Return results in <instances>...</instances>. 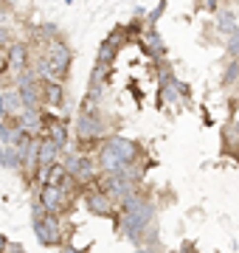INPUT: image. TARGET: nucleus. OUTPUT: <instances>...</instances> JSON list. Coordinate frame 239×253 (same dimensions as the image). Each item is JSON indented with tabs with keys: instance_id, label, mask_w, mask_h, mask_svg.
Instances as JSON below:
<instances>
[{
	"instance_id": "nucleus-1",
	"label": "nucleus",
	"mask_w": 239,
	"mask_h": 253,
	"mask_svg": "<svg viewBox=\"0 0 239 253\" xmlns=\"http://www.w3.org/2000/svg\"><path fill=\"white\" fill-rule=\"evenodd\" d=\"M96 158H99L101 174L121 172V169H127V166H135V161H138V146L132 144V141H127V138H121V135H110L99 146Z\"/></svg>"
},
{
	"instance_id": "nucleus-2",
	"label": "nucleus",
	"mask_w": 239,
	"mask_h": 253,
	"mask_svg": "<svg viewBox=\"0 0 239 253\" xmlns=\"http://www.w3.org/2000/svg\"><path fill=\"white\" fill-rule=\"evenodd\" d=\"M42 56L51 65V73H54V82H65L68 76V68H71V48L65 45L62 37H54L42 42Z\"/></svg>"
},
{
	"instance_id": "nucleus-3",
	"label": "nucleus",
	"mask_w": 239,
	"mask_h": 253,
	"mask_svg": "<svg viewBox=\"0 0 239 253\" xmlns=\"http://www.w3.org/2000/svg\"><path fill=\"white\" fill-rule=\"evenodd\" d=\"M34 234H37L40 245H48V248H62L68 242V231H65L62 217L56 214H45L42 219H34Z\"/></svg>"
},
{
	"instance_id": "nucleus-4",
	"label": "nucleus",
	"mask_w": 239,
	"mask_h": 253,
	"mask_svg": "<svg viewBox=\"0 0 239 253\" xmlns=\"http://www.w3.org/2000/svg\"><path fill=\"white\" fill-rule=\"evenodd\" d=\"M82 203L90 214H96V217H113V214H116V200H113L110 194L99 191V189H90L84 194Z\"/></svg>"
},
{
	"instance_id": "nucleus-5",
	"label": "nucleus",
	"mask_w": 239,
	"mask_h": 253,
	"mask_svg": "<svg viewBox=\"0 0 239 253\" xmlns=\"http://www.w3.org/2000/svg\"><path fill=\"white\" fill-rule=\"evenodd\" d=\"M217 31L222 37H234L239 34V17L234 9H220L217 11Z\"/></svg>"
},
{
	"instance_id": "nucleus-6",
	"label": "nucleus",
	"mask_w": 239,
	"mask_h": 253,
	"mask_svg": "<svg viewBox=\"0 0 239 253\" xmlns=\"http://www.w3.org/2000/svg\"><path fill=\"white\" fill-rule=\"evenodd\" d=\"M9 71H11V65H9V48H0V76H6Z\"/></svg>"
},
{
	"instance_id": "nucleus-7",
	"label": "nucleus",
	"mask_w": 239,
	"mask_h": 253,
	"mask_svg": "<svg viewBox=\"0 0 239 253\" xmlns=\"http://www.w3.org/2000/svg\"><path fill=\"white\" fill-rule=\"evenodd\" d=\"M197 6L205 11H220V0H197Z\"/></svg>"
},
{
	"instance_id": "nucleus-8",
	"label": "nucleus",
	"mask_w": 239,
	"mask_h": 253,
	"mask_svg": "<svg viewBox=\"0 0 239 253\" xmlns=\"http://www.w3.org/2000/svg\"><path fill=\"white\" fill-rule=\"evenodd\" d=\"M9 239H6V236H0V253H9Z\"/></svg>"
},
{
	"instance_id": "nucleus-9",
	"label": "nucleus",
	"mask_w": 239,
	"mask_h": 253,
	"mask_svg": "<svg viewBox=\"0 0 239 253\" xmlns=\"http://www.w3.org/2000/svg\"><path fill=\"white\" fill-rule=\"evenodd\" d=\"M9 253H26V251H23L20 245H9Z\"/></svg>"
}]
</instances>
